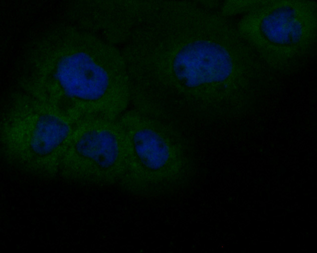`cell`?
Returning <instances> with one entry per match:
<instances>
[{"instance_id": "obj_1", "label": "cell", "mask_w": 317, "mask_h": 253, "mask_svg": "<svg viewBox=\"0 0 317 253\" xmlns=\"http://www.w3.org/2000/svg\"><path fill=\"white\" fill-rule=\"evenodd\" d=\"M122 52L132 105L177 125L240 98L263 64L220 12L167 1L143 16Z\"/></svg>"}, {"instance_id": "obj_2", "label": "cell", "mask_w": 317, "mask_h": 253, "mask_svg": "<svg viewBox=\"0 0 317 253\" xmlns=\"http://www.w3.org/2000/svg\"><path fill=\"white\" fill-rule=\"evenodd\" d=\"M71 23L55 24L25 47L19 88L77 122L118 118L130 104L120 48Z\"/></svg>"}, {"instance_id": "obj_3", "label": "cell", "mask_w": 317, "mask_h": 253, "mask_svg": "<svg viewBox=\"0 0 317 253\" xmlns=\"http://www.w3.org/2000/svg\"><path fill=\"white\" fill-rule=\"evenodd\" d=\"M78 123L62 112L19 89L4 102L1 118V154L31 176L58 175L62 154Z\"/></svg>"}, {"instance_id": "obj_4", "label": "cell", "mask_w": 317, "mask_h": 253, "mask_svg": "<svg viewBox=\"0 0 317 253\" xmlns=\"http://www.w3.org/2000/svg\"><path fill=\"white\" fill-rule=\"evenodd\" d=\"M119 120L126 142L127 162L119 186L129 193L155 196L188 182L193 169L189 146L178 127L134 108Z\"/></svg>"}, {"instance_id": "obj_5", "label": "cell", "mask_w": 317, "mask_h": 253, "mask_svg": "<svg viewBox=\"0 0 317 253\" xmlns=\"http://www.w3.org/2000/svg\"><path fill=\"white\" fill-rule=\"evenodd\" d=\"M236 26L265 66L292 70L315 54L316 1L259 0Z\"/></svg>"}, {"instance_id": "obj_6", "label": "cell", "mask_w": 317, "mask_h": 253, "mask_svg": "<svg viewBox=\"0 0 317 253\" xmlns=\"http://www.w3.org/2000/svg\"><path fill=\"white\" fill-rule=\"evenodd\" d=\"M127 162L126 138L119 118L78 122L59 165L58 176L81 184H119Z\"/></svg>"}, {"instance_id": "obj_7", "label": "cell", "mask_w": 317, "mask_h": 253, "mask_svg": "<svg viewBox=\"0 0 317 253\" xmlns=\"http://www.w3.org/2000/svg\"><path fill=\"white\" fill-rule=\"evenodd\" d=\"M142 1H79L70 7L71 24L116 46L126 40L135 26Z\"/></svg>"}]
</instances>
